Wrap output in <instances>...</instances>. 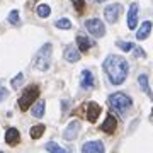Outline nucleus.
Instances as JSON below:
<instances>
[{
	"label": "nucleus",
	"instance_id": "obj_24",
	"mask_svg": "<svg viewBox=\"0 0 153 153\" xmlns=\"http://www.w3.org/2000/svg\"><path fill=\"white\" fill-rule=\"evenodd\" d=\"M22 80H24V75H22V73H17L16 78H12V82H10L12 88H14V90L19 88V87H21V83H22Z\"/></svg>",
	"mask_w": 153,
	"mask_h": 153
},
{
	"label": "nucleus",
	"instance_id": "obj_28",
	"mask_svg": "<svg viewBox=\"0 0 153 153\" xmlns=\"http://www.w3.org/2000/svg\"><path fill=\"white\" fill-rule=\"evenodd\" d=\"M7 95H9V92H7L4 87H0V102H2V100H5Z\"/></svg>",
	"mask_w": 153,
	"mask_h": 153
},
{
	"label": "nucleus",
	"instance_id": "obj_27",
	"mask_svg": "<svg viewBox=\"0 0 153 153\" xmlns=\"http://www.w3.org/2000/svg\"><path fill=\"white\" fill-rule=\"evenodd\" d=\"M73 4H75V9L78 12L83 10V7H85V4H83V0H73Z\"/></svg>",
	"mask_w": 153,
	"mask_h": 153
},
{
	"label": "nucleus",
	"instance_id": "obj_32",
	"mask_svg": "<svg viewBox=\"0 0 153 153\" xmlns=\"http://www.w3.org/2000/svg\"><path fill=\"white\" fill-rule=\"evenodd\" d=\"M0 153H4V152H0Z\"/></svg>",
	"mask_w": 153,
	"mask_h": 153
},
{
	"label": "nucleus",
	"instance_id": "obj_3",
	"mask_svg": "<svg viewBox=\"0 0 153 153\" xmlns=\"http://www.w3.org/2000/svg\"><path fill=\"white\" fill-rule=\"evenodd\" d=\"M51 61H53V44L46 43L44 46H41L34 58V68L39 71H48L51 68Z\"/></svg>",
	"mask_w": 153,
	"mask_h": 153
},
{
	"label": "nucleus",
	"instance_id": "obj_12",
	"mask_svg": "<svg viewBox=\"0 0 153 153\" xmlns=\"http://www.w3.org/2000/svg\"><path fill=\"white\" fill-rule=\"evenodd\" d=\"M116 128H117V121H116V117L112 114H107L105 121L102 123V126H100V129H102L104 133H107V134H112V133L116 131Z\"/></svg>",
	"mask_w": 153,
	"mask_h": 153
},
{
	"label": "nucleus",
	"instance_id": "obj_17",
	"mask_svg": "<svg viewBox=\"0 0 153 153\" xmlns=\"http://www.w3.org/2000/svg\"><path fill=\"white\" fill-rule=\"evenodd\" d=\"M138 83H140V87H141L143 92L146 94L150 99H153V92H152V88H150V85H148V75L141 73V75L138 76Z\"/></svg>",
	"mask_w": 153,
	"mask_h": 153
},
{
	"label": "nucleus",
	"instance_id": "obj_19",
	"mask_svg": "<svg viewBox=\"0 0 153 153\" xmlns=\"http://www.w3.org/2000/svg\"><path fill=\"white\" fill-rule=\"evenodd\" d=\"M46 150H48L49 153H68V150H65V148H61L58 143H55V141H49V143H46Z\"/></svg>",
	"mask_w": 153,
	"mask_h": 153
},
{
	"label": "nucleus",
	"instance_id": "obj_18",
	"mask_svg": "<svg viewBox=\"0 0 153 153\" xmlns=\"http://www.w3.org/2000/svg\"><path fill=\"white\" fill-rule=\"evenodd\" d=\"M44 107H46V102H44L43 99H41V100H38V102L33 105V109H31V114H33L34 117L41 119V117L44 116Z\"/></svg>",
	"mask_w": 153,
	"mask_h": 153
},
{
	"label": "nucleus",
	"instance_id": "obj_8",
	"mask_svg": "<svg viewBox=\"0 0 153 153\" xmlns=\"http://www.w3.org/2000/svg\"><path fill=\"white\" fill-rule=\"evenodd\" d=\"M80 121H71V123H68V126H66L65 133H63V138H65L66 141H73L76 136H78V133H80Z\"/></svg>",
	"mask_w": 153,
	"mask_h": 153
},
{
	"label": "nucleus",
	"instance_id": "obj_16",
	"mask_svg": "<svg viewBox=\"0 0 153 153\" xmlns=\"http://www.w3.org/2000/svg\"><path fill=\"white\" fill-rule=\"evenodd\" d=\"M99 114H100V107H99V104L90 102V104L87 105V119L90 121V123H95L97 117H99Z\"/></svg>",
	"mask_w": 153,
	"mask_h": 153
},
{
	"label": "nucleus",
	"instance_id": "obj_23",
	"mask_svg": "<svg viewBox=\"0 0 153 153\" xmlns=\"http://www.w3.org/2000/svg\"><path fill=\"white\" fill-rule=\"evenodd\" d=\"M9 22H10L12 26H19L21 24V19H19V10H12L9 14Z\"/></svg>",
	"mask_w": 153,
	"mask_h": 153
},
{
	"label": "nucleus",
	"instance_id": "obj_13",
	"mask_svg": "<svg viewBox=\"0 0 153 153\" xmlns=\"http://www.w3.org/2000/svg\"><path fill=\"white\" fill-rule=\"evenodd\" d=\"M152 27H153V24L150 21H145L140 26V27L136 29V39L138 41H143V39H146L148 36H150V33H152Z\"/></svg>",
	"mask_w": 153,
	"mask_h": 153
},
{
	"label": "nucleus",
	"instance_id": "obj_11",
	"mask_svg": "<svg viewBox=\"0 0 153 153\" xmlns=\"http://www.w3.org/2000/svg\"><path fill=\"white\" fill-rule=\"evenodd\" d=\"M94 44H95V41L88 39L87 36H83V34H78V36H76V46H78V51H80V53L88 51Z\"/></svg>",
	"mask_w": 153,
	"mask_h": 153
},
{
	"label": "nucleus",
	"instance_id": "obj_4",
	"mask_svg": "<svg viewBox=\"0 0 153 153\" xmlns=\"http://www.w3.org/2000/svg\"><path fill=\"white\" fill-rule=\"evenodd\" d=\"M83 26H85V29H87V33L90 34V36H94L95 39L102 38V36L105 34V26H104V22L100 21V19H97V17L87 19Z\"/></svg>",
	"mask_w": 153,
	"mask_h": 153
},
{
	"label": "nucleus",
	"instance_id": "obj_2",
	"mask_svg": "<svg viewBox=\"0 0 153 153\" xmlns=\"http://www.w3.org/2000/svg\"><path fill=\"white\" fill-rule=\"evenodd\" d=\"M107 104H109L114 111H117L121 116H126L128 111L133 107V99L129 97V95L123 94V92H114L107 97Z\"/></svg>",
	"mask_w": 153,
	"mask_h": 153
},
{
	"label": "nucleus",
	"instance_id": "obj_22",
	"mask_svg": "<svg viewBox=\"0 0 153 153\" xmlns=\"http://www.w3.org/2000/svg\"><path fill=\"white\" fill-rule=\"evenodd\" d=\"M55 27L63 29V31H66V29H71V21H70V19H66V17H63V19H58V21L55 22Z\"/></svg>",
	"mask_w": 153,
	"mask_h": 153
},
{
	"label": "nucleus",
	"instance_id": "obj_14",
	"mask_svg": "<svg viewBox=\"0 0 153 153\" xmlns=\"http://www.w3.org/2000/svg\"><path fill=\"white\" fill-rule=\"evenodd\" d=\"M5 141H7V145L16 146L17 143L21 141V133H19V129H16V128H9L7 133H5Z\"/></svg>",
	"mask_w": 153,
	"mask_h": 153
},
{
	"label": "nucleus",
	"instance_id": "obj_25",
	"mask_svg": "<svg viewBox=\"0 0 153 153\" xmlns=\"http://www.w3.org/2000/svg\"><path fill=\"white\" fill-rule=\"evenodd\" d=\"M116 46H117L119 49H123V51H131V49L134 48V44L133 43H121V41H117Z\"/></svg>",
	"mask_w": 153,
	"mask_h": 153
},
{
	"label": "nucleus",
	"instance_id": "obj_30",
	"mask_svg": "<svg viewBox=\"0 0 153 153\" xmlns=\"http://www.w3.org/2000/svg\"><path fill=\"white\" fill-rule=\"evenodd\" d=\"M95 2H99V4H102V2H105V0H95Z\"/></svg>",
	"mask_w": 153,
	"mask_h": 153
},
{
	"label": "nucleus",
	"instance_id": "obj_7",
	"mask_svg": "<svg viewBox=\"0 0 153 153\" xmlns=\"http://www.w3.org/2000/svg\"><path fill=\"white\" fill-rule=\"evenodd\" d=\"M82 153H105V146L100 140H92L82 145Z\"/></svg>",
	"mask_w": 153,
	"mask_h": 153
},
{
	"label": "nucleus",
	"instance_id": "obj_20",
	"mask_svg": "<svg viewBox=\"0 0 153 153\" xmlns=\"http://www.w3.org/2000/svg\"><path fill=\"white\" fill-rule=\"evenodd\" d=\"M44 129H46V126H44V124H36V126H33V128H31V138H33V140H38V138H41V136H43V133H44Z\"/></svg>",
	"mask_w": 153,
	"mask_h": 153
},
{
	"label": "nucleus",
	"instance_id": "obj_29",
	"mask_svg": "<svg viewBox=\"0 0 153 153\" xmlns=\"http://www.w3.org/2000/svg\"><path fill=\"white\" fill-rule=\"evenodd\" d=\"M61 107H63L61 111H63V112H66V107H70V100H66V99H65V100L61 102Z\"/></svg>",
	"mask_w": 153,
	"mask_h": 153
},
{
	"label": "nucleus",
	"instance_id": "obj_6",
	"mask_svg": "<svg viewBox=\"0 0 153 153\" xmlns=\"http://www.w3.org/2000/svg\"><path fill=\"white\" fill-rule=\"evenodd\" d=\"M123 12V7L121 4H109V5L104 9V19L107 24H116L117 19H119V14Z\"/></svg>",
	"mask_w": 153,
	"mask_h": 153
},
{
	"label": "nucleus",
	"instance_id": "obj_5",
	"mask_svg": "<svg viewBox=\"0 0 153 153\" xmlns=\"http://www.w3.org/2000/svg\"><path fill=\"white\" fill-rule=\"evenodd\" d=\"M38 95H39L38 87H29L27 90H24V94L19 97V107H21L22 111H27L29 107L33 105L34 100L38 99Z\"/></svg>",
	"mask_w": 153,
	"mask_h": 153
},
{
	"label": "nucleus",
	"instance_id": "obj_31",
	"mask_svg": "<svg viewBox=\"0 0 153 153\" xmlns=\"http://www.w3.org/2000/svg\"><path fill=\"white\" fill-rule=\"evenodd\" d=\"M150 119H152V121H153V111H152V114H150Z\"/></svg>",
	"mask_w": 153,
	"mask_h": 153
},
{
	"label": "nucleus",
	"instance_id": "obj_26",
	"mask_svg": "<svg viewBox=\"0 0 153 153\" xmlns=\"http://www.w3.org/2000/svg\"><path fill=\"white\" fill-rule=\"evenodd\" d=\"M131 51H133V56H134V58H143V56H145V51H143L140 46H134Z\"/></svg>",
	"mask_w": 153,
	"mask_h": 153
},
{
	"label": "nucleus",
	"instance_id": "obj_9",
	"mask_svg": "<svg viewBox=\"0 0 153 153\" xmlns=\"http://www.w3.org/2000/svg\"><path fill=\"white\" fill-rule=\"evenodd\" d=\"M80 87L85 88V90H90V88L95 87V76L90 70H85L82 71V76H80Z\"/></svg>",
	"mask_w": 153,
	"mask_h": 153
},
{
	"label": "nucleus",
	"instance_id": "obj_21",
	"mask_svg": "<svg viewBox=\"0 0 153 153\" xmlns=\"http://www.w3.org/2000/svg\"><path fill=\"white\" fill-rule=\"evenodd\" d=\"M36 14H38L39 17H43V19H46V17L51 14V7L46 5V4H39L38 7H36Z\"/></svg>",
	"mask_w": 153,
	"mask_h": 153
},
{
	"label": "nucleus",
	"instance_id": "obj_15",
	"mask_svg": "<svg viewBox=\"0 0 153 153\" xmlns=\"http://www.w3.org/2000/svg\"><path fill=\"white\" fill-rule=\"evenodd\" d=\"M65 60L68 63H76V61L80 60V51H78V48H75V46H66L65 48Z\"/></svg>",
	"mask_w": 153,
	"mask_h": 153
},
{
	"label": "nucleus",
	"instance_id": "obj_10",
	"mask_svg": "<svg viewBox=\"0 0 153 153\" xmlns=\"http://www.w3.org/2000/svg\"><path fill=\"white\" fill-rule=\"evenodd\" d=\"M138 4H131L129 5V12H128V27L131 31H136L138 27Z\"/></svg>",
	"mask_w": 153,
	"mask_h": 153
},
{
	"label": "nucleus",
	"instance_id": "obj_1",
	"mask_svg": "<svg viewBox=\"0 0 153 153\" xmlns=\"http://www.w3.org/2000/svg\"><path fill=\"white\" fill-rule=\"evenodd\" d=\"M102 68H104L105 75L112 85L124 83V80L128 78V73H129V63L126 61V58L119 55H109L102 63Z\"/></svg>",
	"mask_w": 153,
	"mask_h": 153
}]
</instances>
